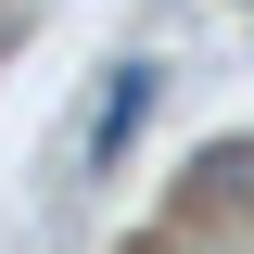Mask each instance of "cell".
<instances>
[{"label":"cell","instance_id":"1","mask_svg":"<svg viewBox=\"0 0 254 254\" xmlns=\"http://www.w3.org/2000/svg\"><path fill=\"white\" fill-rule=\"evenodd\" d=\"M153 89H165L153 64H115V76H102V102H89V127H76V153H89V165H115L127 140L153 127Z\"/></svg>","mask_w":254,"mask_h":254}]
</instances>
